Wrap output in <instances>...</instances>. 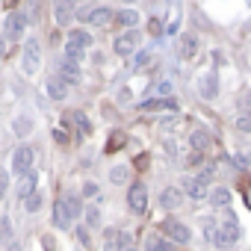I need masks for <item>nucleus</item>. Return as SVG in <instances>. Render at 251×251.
I'll list each match as a JSON object with an SVG mask.
<instances>
[{"mask_svg": "<svg viewBox=\"0 0 251 251\" xmlns=\"http://www.w3.org/2000/svg\"><path fill=\"white\" fill-rule=\"evenodd\" d=\"M239 233H242V230H239L236 219H233V216L227 213V222H225L222 227H216V233L210 236V242H216L219 248H230V245H233V242L239 239Z\"/></svg>", "mask_w": 251, "mask_h": 251, "instance_id": "obj_1", "label": "nucleus"}, {"mask_svg": "<svg viewBox=\"0 0 251 251\" xmlns=\"http://www.w3.org/2000/svg\"><path fill=\"white\" fill-rule=\"evenodd\" d=\"M21 65H24V74H36L39 65H42V45L36 39L24 42V53H21Z\"/></svg>", "mask_w": 251, "mask_h": 251, "instance_id": "obj_2", "label": "nucleus"}, {"mask_svg": "<svg viewBox=\"0 0 251 251\" xmlns=\"http://www.w3.org/2000/svg\"><path fill=\"white\" fill-rule=\"evenodd\" d=\"M163 233H166L169 242H177V245H186V242L192 239V230H189L183 222H177V219H166V222H163Z\"/></svg>", "mask_w": 251, "mask_h": 251, "instance_id": "obj_3", "label": "nucleus"}, {"mask_svg": "<svg viewBox=\"0 0 251 251\" xmlns=\"http://www.w3.org/2000/svg\"><path fill=\"white\" fill-rule=\"evenodd\" d=\"M24 27H27V15L24 12H9L6 21H3V36L15 42V39L24 36Z\"/></svg>", "mask_w": 251, "mask_h": 251, "instance_id": "obj_4", "label": "nucleus"}, {"mask_svg": "<svg viewBox=\"0 0 251 251\" xmlns=\"http://www.w3.org/2000/svg\"><path fill=\"white\" fill-rule=\"evenodd\" d=\"M130 248V236L118 230V227H109L103 233V251H127Z\"/></svg>", "mask_w": 251, "mask_h": 251, "instance_id": "obj_5", "label": "nucleus"}, {"mask_svg": "<svg viewBox=\"0 0 251 251\" xmlns=\"http://www.w3.org/2000/svg\"><path fill=\"white\" fill-rule=\"evenodd\" d=\"M139 42H142L139 30H127L124 36H118V39H115V45H112V48H115V53H118V56H130V53L136 50V45H139Z\"/></svg>", "mask_w": 251, "mask_h": 251, "instance_id": "obj_6", "label": "nucleus"}, {"mask_svg": "<svg viewBox=\"0 0 251 251\" xmlns=\"http://www.w3.org/2000/svg\"><path fill=\"white\" fill-rule=\"evenodd\" d=\"M127 204H130L133 213H145V210H148V189H145V183H133V186H130Z\"/></svg>", "mask_w": 251, "mask_h": 251, "instance_id": "obj_7", "label": "nucleus"}, {"mask_svg": "<svg viewBox=\"0 0 251 251\" xmlns=\"http://www.w3.org/2000/svg\"><path fill=\"white\" fill-rule=\"evenodd\" d=\"M12 172H18L21 177L33 172V151H30L27 145H24V148H18V151L12 154Z\"/></svg>", "mask_w": 251, "mask_h": 251, "instance_id": "obj_8", "label": "nucleus"}, {"mask_svg": "<svg viewBox=\"0 0 251 251\" xmlns=\"http://www.w3.org/2000/svg\"><path fill=\"white\" fill-rule=\"evenodd\" d=\"M86 21L95 24V27H109V24L115 21V12L106 9V6H98V9H89V12H86Z\"/></svg>", "mask_w": 251, "mask_h": 251, "instance_id": "obj_9", "label": "nucleus"}, {"mask_svg": "<svg viewBox=\"0 0 251 251\" xmlns=\"http://www.w3.org/2000/svg\"><path fill=\"white\" fill-rule=\"evenodd\" d=\"M183 189H186L189 198H195V201L210 198V183H204L201 177H186V180H183Z\"/></svg>", "mask_w": 251, "mask_h": 251, "instance_id": "obj_10", "label": "nucleus"}, {"mask_svg": "<svg viewBox=\"0 0 251 251\" xmlns=\"http://www.w3.org/2000/svg\"><path fill=\"white\" fill-rule=\"evenodd\" d=\"M189 145H192V151H207L210 145H213V133L210 130H204V127H198V130H192L189 133Z\"/></svg>", "mask_w": 251, "mask_h": 251, "instance_id": "obj_11", "label": "nucleus"}, {"mask_svg": "<svg viewBox=\"0 0 251 251\" xmlns=\"http://www.w3.org/2000/svg\"><path fill=\"white\" fill-rule=\"evenodd\" d=\"M45 92H48L53 100H62V98L68 95V83H65L62 77H56V74H53V77H48V83H45Z\"/></svg>", "mask_w": 251, "mask_h": 251, "instance_id": "obj_12", "label": "nucleus"}, {"mask_svg": "<svg viewBox=\"0 0 251 251\" xmlns=\"http://www.w3.org/2000/svg\"><path fill=\"white\" fill-rule=\"evenodd\" d=\"M62 118H68V124H74V127L83 133V136H89L92 133V121L86 118V112H80V109H74V112H65Z\"/></svg>", "mask_w": 251, "mask_h": 251, "instance_id": "obj_13", "label": "nucleus"}, {"mask_svg": "<svg viewBox=\"0 0 251 251\" xmlns=\"http://www.w3.org/2000/svg\"><path fill=\"white\" fill-rule=\"evenodd\" d=\"M148 98L145 100H166L169 95H172V83L169 80H157V83H151L148 86V92H145Z\"/></svg>", "mask_w": 251, "mask_h": 251, "instance_id": "obj_14", "label": "nucleus"}, {"mask_svg": "<svg viewBox=\"0 0 251 251\" xmlns=\"http://www.w3.org/2000/svg\"><path fill=\"white\" fill-rule=\"evenodd\" d=\"M71 213H68V204H65V198H59L56 204H53V225L56 227H71Z\"/></svg>", "mask_w": 251, "mask_h": 251, "instance_id": "obj_15", "label": "nucleus"}, {"mask_svg": "<svg viewBox=\"0 0 251 251\" xmlns=\"http://www.w3.org/2000/svg\"><path fill=\"white\" fill-rule=\"evenodd\" d=\"M142 112H160V109H177V100L175 98H166V100H142L139 103Z\"/></svg>", "mask_w": 251, "mask_h": 251, "instance_id": "obj_16", "label": "nucleus"}, {"mask_svg": "<svg viewBox=\"0 0 251 251\" xmlns=\"http://www.w3.org/2000/svg\"><path fill=\"white\" fill-rule=\"evenodd\" d=\"M180 201H183V195H180V189H175V186H166V189H163V195H160V204H163L166 210L180 207Z\"/></svg>", "mask_w": 251, "mask_h": 251, "instance_id": "obj_17", "label": "nucleus"}, {"mask_svg": "<svg viewBox=\"0 0 251 251\" xmlns=\"http://www.w3.org/2000/svg\"><path fill=\"white\" fill-rule=\"evenodd\" d=\"M145 251H175V242H169V239L160 236V233H151V236L145 239Z\"/></svg>", "mask_w": 251, "mask_h": 251, "instance_id": "obj_18", "label": "nucleus"}, {"mask_svg": "<svg viewBox=\"0 0 251 251\" xmlns=\"http://www.w3.org/2000/svg\"><path fill=\"white\" fill-rule=\"evenodd\" d=\"M68 45L77 48V50H86V48H92V36L86 30H71L68 33Z\"/></svg>", "mask_w": 251, "mask_h": 251, "instance_id": "obj_19", "label": "nucleus"}, {"mask_svg": "<svg viewBox=\"0 0 251 251\" xmlns=\"http://www.w3.org/2000/svg\"><path fill=\"white\" fill-rule=\"evenodd\" d=\"M201 98H216V92H219V80H216V74H207L204 80H201Z\"/></svg>", "mask_w": 251, "mask_h": 251, "instance_id": "obj_20", "label": "nucleus"}, {"mask_svg": "<svg viewBox=\"0 0 251 251\" xmlns=\"http://www.w3.org/2000/svg\"><path fill=\"white\" fill-rule=\"evenodd\" d=\"M33 192H36V175L30 172V175L21 177V183H18V195H21V201H24V198H30Z\"/></svg>", "mask_w": 251, "mask_h": 251, "instance_id": "obj_21", "label": "nucleus"}, {"mask_svg": "<svg viewBox=\"0 0 251 251\" xmlns=\"http://www.w3.org/2000/svg\"><path fill=\"white\" fill-rule=\"evenodd\" d=\"M210 204L213 207H227L230 204V189H210Z\"/></svg>", "mask_w": 251, "mask_h": 251, "instance_id": "obj_22", "label": "nucleus"}, {"mask_svg": "<svg viewBox=\"0 0 251 251\" xmlns=\"http://www.w3.org/2000/svg\"><path fill=\"white\" fill-rule=\"evenodd\" d=\"M115 21H118V24H124V27H130V30H133V27L139 24V15H136L133 9H121V12L115 15Z\"/></svg>", "mask_w": 251, "mask_h": 251, "instance_id": "obj_23", "label": "nucleus"}, {"mask_svg": "<svg viewBox=\"0 0 251 251\" xmlns=\"http://www.w3.org/2000/svg\"><path fill=\"white\" fill-rule=\"evenodd\" d=\"M62 80L65 83H77L80 80V68H77V62H62Z\"/></svg>", "mask_w": 251, "mask_h": 251, "instance_id": "obj_24", "label": "nucleus"}, {"mask_svg": "<svg viewBox=\"0 0 251 251\" xmlns=\"http://www.w3.org/2000/svg\"><path fill=\"white\" fill-rule=\"evenodd\" d=\"M195 48H198L195 36H183L180 39V56H195Z\"/></svg>", "mask_w": 251, "mask_h": 251, "instance_id": "obj_25", "label": "nucleus"}, {"mask_svg": "<svg viewBox=\"0 0 251 251\" xmlns=\"http://www.w3.org/2000/svg\"><path fill=\"white\" fill-rule=\"evenodd\" d=\"M53 15H56V24H68L74 12H71V6H68V3H62V0H59V3H56V12H53Z\"/></svg>", "mask_w": 251, "mask_h": 251, "instance_id": "obj_26", "label": "nucleus"}, {"mask_svg": "<svg viewBox=\"0 0 251 251\" xmlns=\"http://www.w3.org/2000/svg\"><path fill=\"white\" fill-rule=\"evenodd\" d=\"M127 177H130V169H127V166H115V169L109 172V180H112V183H124Z\"/></svg>", "mask_w": 251, "mask_h": 251, "instance_id": "obj_27", "label": "nucleus"}, {"mask_svg": "<svg viewBox=\"0 0 251 251\" xmlns=\"http://www.w3.org/2000/svg\"><path fill=\"white\" fill-rule=\"evenodd\" d=\"M124 145H127V136H124V133H112V136H109V145H106V151L112 154V151H118V148H124Z\"/></svg>", "mask_w": 251, "mask_h": 251, "instance_id": "obj_28", "label": "nucleus"}, {"mask_svg": "<svg viewBox=\"0 0 251 251\" xmlns=\"http://www.w3.org/2000/svg\"><path fill=\"white\" fill-rule=\"evenodd\" d=\"M39 207H42V195H39V192H33L30 198H24V210H27V213H36Z\"/></svg>", "mask_w": 251, "mask_h": 251, "instance_id": "obj_29", "label": "nucleus"}, {"mask_svg": "<svg viewBox=\"0 0 251 251\" xmlns=\"http://www.w3.org/2000/svg\"><path fill=\"white\" fill-rule=\"evenodd\" d=\"M65 204H68V213H71V219H77V216L83 213V204H80V198H77V195L65 198Z\"/></svg>", "mask_w": 251, "mask_h": 251, "instance_id": "obj_30", "label": "nucleus"}, {"mask_svg": "<svg viewBox=\"0 0 251 251\" xmlns=\"http://www.w3.org/2000/svg\"><path fill=\"white\" fill-rule=\"evenodd\" d=\"M236 106H239L245 115H251V92H242V95L236 98Z\"/></svg>", "mask_w": 251, "mask_h": 251, "instance_id": "obj_31", "label": "nucleus"}, {"mask_svg": "<svg viewBox=\"0 0 251 251\" xmlns=\"http://www.w3.org/2000/svg\"><path fill=\"white\" fill-rule=\"evenodd\" d=\"M86 213V222H89V227H95L98 222H100V210L98 207H89V210H83Z\"/></svg>", "mask_w": 251, "mask_h": 251, "instance_id": "obj_32", "label": "nucleus"}, {"mask_svg": "<svg viewBox=\"0 0 251 251\" xmlns=\"http://www.w3.org/2000/svg\"><path fill=\"white\" fill-rule=\"evenodd\" d=\"M33 130V121L30 118H18L15 121V133H30Z\"/></svg>", "mask_w": 251, "mask_h": 251, "instance_id": "obj_33", "label": "nucleus"}, {"mask_svg": "<svg viewBox=\"0 0 251 251\" xmlns=\"http://www.w3.org/2000/svg\"><path fill=\"white\" fill-rule=\"evenodd\" d=\"M145 65H151V53L148 50L136 53V59H133V68H145Z\"/></svg>", "mask_w": 251, "mask_h": 251, "instance_id": "obj_34", "label": "nucleus"}, {"mask_svg": "<svg viewBox=\"0 0 251 251\" xmlns=\"http://www.w3.org/2000/svg\"><path fill=\"white\" fill-rule=\"evenodd\" d=\"M201 160H204V157H201L198 151H189V154H186V160H183V166H189V169H192V166H201Z\"/></svg>", "mask_w": 251, "mask_h": 251, "instance_id": "obj_35", "label": "nucleus"}, {"mask_svg": "<svg viewBox=\"0 0 251 251\" xmlns=\"http://www.w3.org/2000/svg\"><path fill=\"white\" fill-rule=\"evenodd\" d=\"M236 130H242V133H251V115H242V118H236Z\"/></svg>", "mask_w": 251, "mask_h": 251, "instance_id": "obj_36", "label": "nucleus"}, {"mask_svg": "<svg viewBox=\"0 0 251 251\" xmlns=\"http://www.w3.org/2000/svg\"><path fill=\"white\" fill-rule=\"evenodd\" d=\"M148 30H151L154 36H163V33H166V30H163V21H157V18H151V21H148Z\"/></svg>", "mask_w": 251, "mask_h": 251, "instance_id": "obj_37", "label": "nucleus"}, {"mask_svg": "<svg viewBox=\"0 0 251 251\" xmlns=\"http://www.w3.org/2000/svg\"><path fill=\"white\" fill-rule=\"evenodd\" d=\"M6 189H9V175L0 169V198H3V192H6Z\"/></svg>", "mask_w": 251, "mask_h": 251, "instance_id": "obj_38", "label": "nucleus"}, {"mask_svg": "<svg viewBox=\"0 0 251 251\" xmlns=\"http://www.w3.org/2000/svg\"><path fill=\"white\" fill-rule=\"evenodd\" d=\"M77 236H80V242H83L86 248L92 245V239H89V227H77Z\"/></svg>", "mask_w": 251, "mask_h": 251, "instance_id": "obj_39", "label": "nucleus"}, {"mask_svg": "<svg viewBox=\"0 0 251 251\" xmlns=\"http://www.w3.org/2000/svg\"><path fill=\"white\" fill-rule=\"evenodd\" d=\"M148 160H151L148 154H139V157L133 160V166H136V169H148Z\"/></svg>", "mask_w": 251, "mask_h": 251, "instance_id": "obj_40", "label": "nucleus"}, {"mask_svg": "<svg viewBox=\"0 0 251 251\" xmlns=\"http://www.w3.org/2000/svg\"><path fill=\"white\" fill-rule=\"evenodd\" d=\"M83 195H86V198L98 195V183H86V186H83Z\"/></svg>", "mask_w": 251, "mask_h": 251, "instance_id": "obj_41", "label": "nucleus"}, {"mask_svg": "<svg viewBox=\"0 0 251 251\" xmlns=\"http://www.w3.org/2000/svg\"><path fill=\"white\" fill-rule=\"evenodd\" d=\"M42 248H45V251H53V248H56V242H53L50 236H42Z\"/></svg>", "mask_w": 251, "mask_h": 251, "instance_id": "obj_42", "label": "nucleus"}, {"mask_svg": "<svg viewBox=\"0 0 251 251\" xmlns=\"http://www.w3.org/2000/svg\"><path fill=\"white\" fill-rule=\"evenodd\" d=\"M242 198H245V207H248V210H251V183H248V186H245V189H242Z\"/></svg>", "mask_w": 251, "mask_h": 251, "instance_id": "obj_43", "label": "nucleus"}, {"mask_svg": "<svg viewBox=\"0 0 251 251\" xmlns=\"http://www.w3.org/2000/svg\"><path fill=\"white\" fill-rule=\"evenodd\" d=\"M53 139H56V142H62V145H65V142H68V136H65V133H62V130H53Z\"/></svg>", "mask_w": 251, "mask_h": 251, "instance_id": "obj_44", "label": "nucleus"}, {"mask_svg": "<svg viewBox=\"0 0 251 251\" xmlns=\"http://www.w3.org/2000/svg\"><path fill=\"white\" fill-rule=\"evenodd\" d=\"M0 56H6V36H0Z\"/></svg>", "mask_w": 251, "mask_h": 251, "instance_id": "obj_45", "label": "nucleus"}, {"mask_svg": "<svg viewBox=\"0 0 251 251\" xmlns=\"http://www.w3.org/2000/svg\"><path fill=\"white\" fill-rule=\"evenodd\" d=\"M9 251H21V245H18V242H12V245H9Z\"/></svg>", "mask_w": 251, "mask_h": 251, "instance_id": "obj_46", "label": "nucleus"}, {"mask_svg": "<svg viewBox=\"0 0 251 251\" xmlns=\"http://www.w3.org/2000/svg\"><path fill=\"white\" fill-rule=\"evenodd\" d=\"M62 3H68V6H71V3H77V0H62Z\"/></svg>", "mask_w": 251, "mask_h": 251, "instance_id": "obj_47", "label": "nucleus"}, {"mask_svg": "<svg viewBox=\"0 0 251 251\" xmlns=\"http://www.w3.org/2000/svg\"><path fill=\"white\" fill-rule=\"evenodd\" d=\"M127 251H136V248H127Z\"/></svg>", "mask_w": 251, "mask_h": 251, "instance_id": "obj_48", "label": "nucleus"}, {"mask_svg": "<svg viewBox=\"0 0 251 251\" xmlns=\"http://www.w3.org/2000/svg\"><path fill=\"white\" fill-rule=\"evenodd\" d=\"M127 3H133V0H127Z\"/></svg>", "mask_w": 251, "mask_h": 251, "instance_id": "obj_49", "label": "nucleus"}]
</instances>
